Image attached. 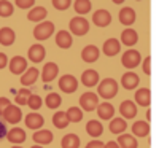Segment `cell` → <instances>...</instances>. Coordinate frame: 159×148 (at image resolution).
I'll use <instances>...</instances> for the list:
<instances>
[{
	"label": "cell",
	"instance_id": "obj_1",
	"mask_svg": "<svg viewBox=\"0 0 159 148\" xmlns=\"http://www.w3.org/2000/svg\"><path fill=\"white\" fill-rule=\"evenodd\" d=\"M118 94V83L115 81L113 78H105L99 83V88H97V96L103 97V99H113Z\"/></svg>",
	"mask_w": 159,
	"mask_h": 148
},
{
	"label": "cell",
	"instance_id": "obj_2",
	"mask_svg": "<svg viewBox=\"0 0 159 148\" xmlns=\"http://www.w3.org/2000/svg\"><path fill=\"white\" fill-rule=\"evenodd\" d=\"M69 29H70V34L78 35V37H83V35H86L88 30H89V22H88V19L83 18V16H76V18H72V19H70Z\"/></svg>",
	"mask_w": 159,
	"mask_h": 148
},
{
	"label": "cell",
	"instance_id": "obj_3",
	"mask_svg": "<svg viewBox=\"0 0 159 148\" xmlns=\"http://www.w3.org/2000/svg\"><path fill=\"white\" fill-rule=\"evenodd\" d=\"M52 34H54V24L51 21H43L37 24V27L34 29V37L38 42H43V40H48Z\"/></svg>",
	"mask_w": 159,
	"mask_h": 148
},
{
	"label": "cell",
	"instance_id": "obj_4",
	"mask_svg": "<svg viewBox=\"0 0 159 148\" xmlns=\"http://www.w3.org/2000/svg\"><path fill=\"white\" fill-rule=\"evenodd\" d=\"M80 107H83L81 110L84 112H94L99 107V96L96 92H84L81 97H80Z\"/></svg>",
	"mask_w": 159,
	"mask_h": 148
},
{
	"label": "cell",
	"instance_id": "obj_5",
	"mask_svg": "<svg viewBox=\"0 0 159 148\" xmlns=\"http://www.w3.org/2000/svg\"><path fill=\"white\" fill-rule=\"evenodd\" d=\"M59 89L65 94H72L78 89V80L73 75H62L59 80Z\"/></svg>",
	"mask_w": 159,
	"mask_h": 148
},
{
	"label": "cell",
	"instance_id": "obj_6",
	"mask_svg": "<svg viewBox=\"0 0 159 148\" xmlns=\"http://www.w3.org/2000/svg\"><path fill=\"white\" fill-rule=\"evenodd\" d=\"M142 61V56H140V53L135 51V49H127L124 54H123V65L126 67V69H135V67L140 64Z\"/></svg>",
	"mask_w": 159,
	"mask_h": 148
},
{
	"label": "cell",
	"instance_id": "obj_7",
	"mask_svg": "<svg viewBox=\"0 0 159 148\" xmlns=\"http://www.w3.org/2000/svg\"><path fill=\"white\" fill-rule=\"evenodd\" d=\"M10 72L13 75H22L25 70H27V61H25L22 56H15L10 61Z\"/></svg>",
	"mask_w": 159,
	"mask_h": 148
},
{
	"label": "cell",
	"instance_id": "obj_8",
	"mask_svg": "<svg viewBox=\"0 0 159 148\" xmlns=\"http://www.w3.org/2000/svg\"><path fill=\"white\" fill-rule=\"evenodd\" d=\"M92 22H94L97 27H107V25H110L111 22V15L110 11L107 10H97L94 15H92Z\"/></svg>",
	"mask_w": 159,
	"mask_h": 148
},
{
	"label": "cell",
	"instance_id": "obj_9",
	"mask_svg": "<svg viewBox=\"0 0 159 148\" xmlns=\"http://www.w3.org/2000/svg\"><path fill=\"white\" fill-rule=\"evenodd\" d=\"M21 118H22V112L18 105H10L7 109V112L3 113V119L10 124H18L21 121Z\"/></svg>",
	"mask_w": 159,
	"mask_h": 148
},
{
	"label": "cell",
	"instance_id": "obj_10",
	"mask_svg": "<svg viewBox=\"0 0 159 148\" xmlns=\"http://www.w3.org/2000/svg\"><path fill=\"white\" fill-rule=\"evenodd\" d=\"M27 56H29V59L32 62H42L45 59V56H46V49H45V46L42 43H35V45H32L29 48Z\"/></svg>",
	"mask_w": 159,
	"mask_h": 148
},
{
	"label": "cell",
	"instance_id": "obj_11",
	"mask_svg": "<svg viewBox=\"0 0 159 148\" xmlns=\"http://www.w3.org/2000/svg\"><path fill=\"white\" fill-rule=\"evenodd\" d=\"M119 113L124 119H132L137 116V105L132 100H124L119 105Z\"/></svg>",
	"mask_w": 159,
	"mask_h": 148
},
{
	"label": "cell",
	"instance_id": "obj_12",
	"mask_svg": "<svg viewBox=\"0 0 159 148\" xmlns=\"http://www.w3.org/2000/svg\"><path fill=\"white\" fill-rule=\"evenodd\" d=\"M57 73H59L57 64H54V62H46L45 67H43V70H42V80H43L45 83H49V81H52V80L57 76Z\"/></svg>",
	"mask_w": 159,
	"mask_h": 148
},
{
	"label": "cell",
	"instance_id": "obj_13",
	"mask_svg": "<svg viewBox=\"0 0 159 148\" xmlns=\"http://www.w3.org/2000/svg\"><path fill=\"white\" fill-rule=\"evenodd\" d=\"M99 56H100V51H99V48L94 46V45H88V46H84L83 51H81V59H83L84 62H88V64L96 62V61L99 59Z\"/></svg>",
	"mask_w": 159,
	"mask_h": 148
},
{
	"label": "cell",
	"instance_id": "obj_14",
	"mask_svg": "<svg viewBox=\"0 0 159 148\" xmlns=\"http://www.w3.org/2000/svg\"><path fill=\"white\" fill-rule=\"evenodd\" d=\"M24 121H25V126H27L29 129H34V131H40V127H42L43 123H45L43 116L40 115V113H37V112L29 113L27 116H25Z\"/></svg>",
	"mask_w": 159,
	"mask_h": 148
},
{
	"label": "cell",
	"instance_id": "obj_15",
	"mask_svg": "<svg viewBox=\"0 0 159 148\" xmlns=\"http://www.w3.org/2000/svg\"><path fill=\"white\" fill-rule=\"evenodd\" d=\"M119 49H121V43H119V40H116V38H108L107 42L103 43V48H102L103 54L108 56V58L116 56L119 53Z\"/></svg>",
	"mask_w": 159,
	"mask_h": 148
},
{
	"label": "cell",
	"instance_id": "obj_16",
	"mask_svg": "<svg viewBox=\"0 0 159 148\" xmlns=\"http://www.w3.org/2000/svg\"><path fill=\"white\" fill-rule=\"evenodd\" d=\"M56 45L62 49H69L73 45V38L69 30H59L56 35Z\"/></svg>",
	"mask_w": 159,
	"mask_h": 148
},
{
	"label": "cell",
	"instance_id": "obj_17",
	"mask_svg": "<svg viewBox=\"0 0 159 148\" xmlns=\"http://www.w3.org/2000/svg\"><path fill=\"white\" fill-rule=\"evenodd\" d=\"M139 83H140V78H139V75L134 73V72H126V73L121 76V86H123L124 89H134V88L139 86Z\"/></svg>",
	"mask_w": 159,
	"mask_h": 148
},
{
	"label": "cell",
	"instance_id": "obj_18",
	"mask_svg": "<svg viewBox=\"0 0 159 148\" xmlns=\"http://www.w3.org/2000/svg\"><path fill=\"white\" fill-rule=\"evenodd\" d=\"M135 19H137V15L130 7H124L121 11H119V22H121L123 25H132L135 22Z\"/></svg>",
	"mask_w": 159,
	"mask_h": 148
},
{
	"label": "cell",
	"instance_id": "obj_19",
	"mask_svg": "<svg viewBox=\"0 0 159 148\" xmlns=\"http://www.w3.org/2000/svg\"><path fill=\"white\" fill-rule=\"evenodd\" d=\"M97 115L100 119H113V115H115V107L110 104V102H103V104H99L97 107Z\"/></svg>",
	"mask_w": 159,
	"mask_h": 148
},
{
	"label": "cell",
	"instance_id": "obj_20",
	"mask_svg": "<svg viewBox=\"0 0 159 148\" xmlns=\"http://www.w3.org/2000/svg\"><path fill=\"white\" fill-rule=\"evenodd\" d=\"M81 83L88 88H92L99 83V73L92 69H88L81 73Z\"/></svg>",
	"mask_w": 159,
	"mask_h": 148
},
{
	"label": "cell",
	"instance_id": "obj_21",
	"mask_svg": "<svg viewBox=\"0 0 159 148\" xmlns=\"http://www.w3.org/2000/svg\"><path fill=\"white\" fill-rule=\"evenodd\" d=\"M16 40V34L10 27H2L0 29V45L3 46H11Z\"/></svg>",
	"mask_w": 159,
	"mask_h": 148
},
{
	"label": "cell",
	"instance_id": "obj_22",
	"mask_svg": "<svg viewBox=\"0 0 159 148\" xmlns=\"http://www.w3.org/2000/svg\"><path fill=\"white\" fill-rule=\"evenodd\" d=\"M48 16V11L45 7H34L30 11H29V15H27V19L29 21H34V22H43L45 18Z\"/></svg>",
	"mask_w": 159,
	"mask_h": 148
},
{
	"label": "cell",
	"instance_id": "obj_23",
	"mask_svg": "<svg viewBox=\"0 0 159 148\" xmlns=\"http://www.w3.org/2000/svg\"><path fill=\"white\" fill-rule=\"evenodd\" d=\"M7 139H8L10 143L19 145V143H22V142L25 140V132H24V129H21V127H13V129L8 131Z\"/></svg>",
	"mask_w": 159,
	"mask_h": 148
},
{
	"label": "cell",
	"instance_id": "obj_24",
	"mask_svg": "<svg viewBox=\"0 0 159 148\" xmlns=\"http://www.w3.org/2000/svg\"><path fill=\"white\" fill-rule=\"evenodd\" d=\"M32 139L37 145H48V143L52 142V132L48 131V129H40L34 134Z\"/></svg>",
	"mask_w": 159,
	"mask_h": 148
},
{
	"label": "cell",
	"instance_id": "obj_25",
	"mask_svg": "<svg viewBox=\"0 0 159 148\" xmlns=\"http://www.w3.org/2000/svg\"><path fill=\"white\" fill-rule=\"evenodd\" d=\"M135 102L140 107H150L151 104V91L148 88H142L135 92Z\"/></svg>",
	"mask_w": 159,
	"mask_h": 148
},
{
	"label": "cell",
	"instance_id": "obj_26",
	"mask_svg": "<svg viewBox=\"0 0 159 148\" xmlns=\"http://www.w3.org/2000/svg\"><path fill=\"white\" fill-rule=\"evenodd\" d=\"M121 42H123V45H126V46H134V45L139 42V34H137L134 29L127 27V29L123 30V34H121Z\"/></svg>",
	"mask_w": 159,
	"mask_h": 148
},
{
	"label": "cell",
	"instance_id": "obj_27",
	"mask_svg": "<svg viewBox=\"0 0 159 148\" xmlns=\"http://www.w3.org/2000/svg\"><path fill=\"white\" fill-rule=\"evenodd\" d=\"M38 75H40V72H38V69H35V67L27 69L21 75V83L24 86H30V85H34L37 80H38Z\"/></svg>",
	"mask_w": 159,
	"mask_h": 148
},
{
	"label": "cell",
	"instance_id": "obj_28",
	"mask_svg": "<svg viewBox=\"0 0 159 148\" xmlns=\"http://www.w3.org/2000/svg\"><path fill=\"white\" fill-rule=\"evenodd\" d=\"M132 132H134V137H147L150 134V124L147 121H135L132 124Z\"/></svg>",
	"mask_w": 159,
	"mask_h": 148
},
{
	"label": "cell",
	"instance_id": "obj_29",
	"mask_svg": "<svg viewBox=\"0 0 159 148\" xmlns=\"http://www.w3.org/2000/svg\"><path fill=\"white\" fill-rule=\"evenodd\" d=\"M86 132L89 134L91 137H99V136H102L103 134V126H102V123L100 121H97V119H91V121H88V124H86Z\"/></svg>",
	"mask_w": 159,
	"mask_h": 148
},
{
	"label": "cell",
	"instance_id": "obj_30",
	"mask_svg": "<svg viewBox=\"0 0 159 148\" xmlns=\"http://www.w3.org/2000/svg\"><path fill=\"white\" fill-rule=\"evenodd\" d=\"M108 127H110V132H113V134H121L127 129V123H126V119L124 118H113L111 121H110V124H108Z\"/></svg>",
	"mask_w": 159,
	"mask_h": 148
},
{
	"label": "cell",
	"instance_id": "obj_31",
	"mask_svg": "<svg viewBox=\"0 0 159 148\" xmlns=\"http://www.w3.org/2000/svg\"><path fill=\"white\" fill-rule=\"evenodd\" d=\"M118 145H119V148H137L139 146L137 139L132 134H121L118 137Z\"/></svg>",
	"mask_w": 159,
	"mask_h": 148
},
{
	"label": "cell",
	"instance_id": "obj_32",
	"mask_svg": "<svg viewBox=\"0 0 159 148\" xmlns=\"http://www.w3.org/2000/svg\"><path fill=\"white\" fill-rule=\"evenodd\" d=\"M69 116H67V112H56L52 115V124H54L57 129H65L69 126Z\"/></svg>",
	"mask_w": 159,
	"mask_h": 148
},
{
	"label": "cell",
	"instance_id": "obj_33",
	"mask_svg": "<svg viewBox=\"0 0 159 148\" xmlns=\"http://www.w3.org/2000/svg\"><path fill=\"white\" fill-rule=\"evenodd\" d=\"M62 148H80V137L76 134H67L61 140Z\"/></svg>",
	"mask_w": 159,
	"mask_h": 148
},
{
	"label": "cell",
	"instance_id": "obj_34",
	"mask_svg": "<svg viewBox=\"0 0 159 148\" xmlns=\"http://www.w3.org/2000/svg\"><path fill=\"white\" fill-rule=\"evenodd\" d=\"M45 104H46V107L48 109H57V107H61V104H62V97H61V94H57V92H49L48 96H46V99H45Z\"/></svg>",
	"mask_w": 159,
	"mask_h": 148
},
{
	"label": "cell",
	"instance_id": "obj_35",
	"mask_svg": "<svg viewBox=\"0 0 159 148\" xmlns=\"http://www.w3.org/2000/svg\"><path fill=\"white\" fill-rule=\"evenodd\" d=\"M73 8H75V11L78 13V15H86V13L91 11L92 3L89 2V0H75V2H73Z\"/></svg>",
	"mask_w": 159,
	"mask_h": 148
},
{
	"label": "cell",
	"instance_id": "obj_36",
	"mask_svg": "<svg viewBox=\"0 0 159 148\" xmlns=\"http://www.w3.org/2000/svg\"><path fill=\"white\" fill-rule=\"evenodd\" d=\"M15 11V3L8 2V0H0V18H8Z\"/></svg>",
	"mask_w": 159,
	"mask_h": 148
},
{
	"label": "cell",
	"instance_id": "obj_37",
	"mask_svg": "<svg viewBox=\"0 0 159 148\" xmlns=\"http://www.w3.org/2000/svg\"><path fill=\"white\" fill-rule=\"evenodd\" d=\"M67 116L70 123H80L83 119V110L80 107H70L67 110Z\"/></svg>",
	"mask_w": 159,
	"mask_h": 148
},
{
	"label": "cell",
	"instance_id": "obj_38",
	"mask_svg": "<svg viewBox=\"0 0 159 148\" xmlns=\"http://www.w3.org/2000/svg\"><path fill=\"white\" fill-rule=\"evenodd\" d=\"M32 96V92L27 89V88H24V89H19L18 94H16V97H15V102L18 105H27L29 102V97Z\"/></svg>",
	"mask_w": 159,
	"mask_h": 148
},
{
	"label": "cell",
	"instance_id": "obj_39",
	"mask_svg": "<svg viewBox=\"0 0 159 148\" xmlns=\"http://www.w3.org/2000/svg\"><path fill=\"white\" fill-rule=\"evenodd\" d=\"M27 105L30 107L32 110H38V109H42V105H43V99L40 96H37V94H32V96L29 97Z\"/></svg>",
	"mask_w": 159,
	"mask_h": 148
},
{
	"label": "cell",
	"instance_id": "obj_40",
	"mask_svg": "<svg viewBox=\"0 0 159 148\" xmlns=\"http://www.w3.org/2000/svg\"><path fill=\"white\" fill-rule=\"evenodd\" d=\"M51 3L56 10H61V11L67 10V8H70V5H73V2H70V0H52Z\"/></svg>",
	"mask_w": 159,
	"mask_h": 148
},
{
	"label": "cell",
	"instance_id": "obj_41",
	"mask_svg": "<svg viewBox=\"0 0 159 148\" xmlns=\"http://www.w3.org/2000/svg\"><path fill=\"white\" fill-rule=\"evenodd\" d=\"M15 5L19 7V8H22V10H27V8H30L32 5H35V0H16Z\"/></svg>",
	"mask_w": 159,
	"mask_h": 148
},
{
	"label": "cell",
	"instance_id": "obj_42",
	"mask_svg": "<svg viewBox=\"0 0 159 148\" xmlns=\"http://www.w3.org/2000/svg\"><path fill=\"white\" fill-rule=\"evenodd\" d=\"M11 105V102H10V99H7V97H0V116H3V113L7 112V109Z\"/></svg>",
	"mask_w": 159,
	"mask_h": 148
},
{
	"label": "cell",
	"instance_id": "obj_43",
	"mask_svg": "<svg viewBox=\"0 0 159 148\" xmlns=\"http://www.w3.org/2000/svg\"><path fill=\"white\" fill-rule=\"evenodd\" d=\"M7 134H8V131H7V123H5L3 116H0V142L7 137Z\"/></svg>",
	"mask_w": 159,
	"mask_h": 148
},
{
	"label": "cell",
	"instance_id": "obj_44",
	"mask_svg": "<svg viewBox=\"0 0 159 148\" xmlns=\"http://www.w3.org/2000/svg\"><path fill=\"white\" fill-rule=\"evenodd\" d=\"M143 72L147 75H151V58L150 56L143 61Z\"/></svg>",
	"mask_w": 159,
	"mask_h": 148
},
{
	"label": "cell",
	"instance_id": "obj_45",
	"mask_svg": "<svg viewBox=\"0 0 159 148\" xmlns=\"http://www.w3.org/2000/svg\"><path fill=\"white\" fill-rule=\"evenodd\" d=\"M86 148H105V143L100 142V140H91L86 145Z\"/></svg>",
	"mask_w": 159,
	"mask_h": 148
},
{
	"label": "cell",
	"instance_id": "obj_46",
	"mask_svg": "<svg viewBox=\"0 0 159 148\" xmlns=\"http://www.w3.org/2000/svg\"><path fill=\"white\" fill-rule=\"evenodd\" d=\"M7 64H10V61H8L7 54H5V53H0V69H5Z\"/></svg>",
	"mask_w": 159,
	"mask_h": 148
},
{
	"label": "cell",
	"instance_id": "obj_47",
	"mask_svg": "<svg viewBox=\"0 0 159 148\" xmlns=\"http://www.w3.org/2000/svg\"><path fill=\"white\" fill-rule=\"evenodd\" d=\"M105 148H119L118 142H108V143H105Z\"/></svg>",
	"mask_w": 159,
	"mask_h": 148
},
{
	"label": "cell",
	"instance_id": "obj_48",
	"mask_svg": "<svg viewBox=\"0 0 159 148\" xmlns=\"http://www.w3.org/2000/svg\"><path fill=\"white\" fill-rule=\"evenodd\" d=\"M30 148H43L42 145H34V146H30Z\"/></svg>",
	"mask_w": 159,
	"mask_h": 148
},
{
	"label": "cell",
	"instance_id": "obj_49",
	"mask_svg": "<svg viewBox=\"0 0 159 148\" xmlns=\"http://www.w3.org/2000/svg\"><path fill=\"white\" fill-rule=\"evenodd\" d=\"M11 148H22V146H19V145H13Z\"/></svg>",
	"mask_w": 159,
	"mask_h": 148
}]
</instances>
